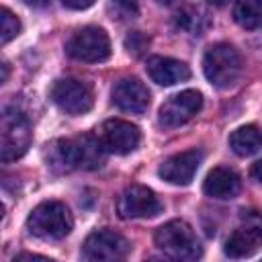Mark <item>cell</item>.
Instances as JSON below:
<instances>
[{
	"label": "cell",
	"mask_w": 262,
	"mask_h": 262,
	"mask_svg": "<svg viewBox=\"0 0 262 262\" xmlns=\"http://www.w3.org/2000/svg\"><path fill=\"white\" fill-rule=\"evenodd\" d=\"M174 25L190 35H203L205 29L209 27V18H207V12H203L201 8L196 6H186L182 10L176 12L174 16Z\"/></svg>",
	"instance_id": "d6986e66"
},
{
	"label": "cell",
	"mask_w": 262,
	"mask_h": 262,
	"mask_svg": "<svg viewBox=\"0 0 262 262\" xmlns=\"http://www.w3.org/2000/svg\"><path fill=\"white\" fill-rule=\"evenodd\" d=\"M29 6H45L47 4V0H25Z\"/></svg>",
	"instance_id": "d4e9b609"
},
{
	"label": "cell",
	"mask_w": 262,
	"mask_h": 262,
	"mask_svg": "<svg viewBox=\"0 0 262 262\" xmlns=\"http://www.w3.org/2000/svg\"><path fill=\"white\" fill-rule=\"evenodd\" d=\"M207 2H211L213 6H225L229 0H207Z\"/></svg>",
	"instance_id": "484cf974"
},
{
	"label": "cell",
	"mask_w": 262,
	"mask_h": 262,
	"mask_svg": "<svg viewBox=\"0 0 262 262\" xmlns=\"http://www.w3.org/2000/svg\"><path fill=\"white\" fill-rule=\"evenodd\" d=\"M61 2H63V6H68L72 10H86L94 4V0H61Z\"/></svg>",
	"instance_id": "7402d4cb"
},
{
	"label": "cell",
	"mask_w": 262,
	"mask_h": 262,
	"mask_svg": "<svg viewBox=\"0 0 262 262\" xmlns=\"http://www.w3.org/2000/svg\"><path fill=\"white\" fill-rule=\"evenodd\" d=\"M72 149H74V162L76 168L82 170H96L104 164L106 160V147L98 139V135H78L72 139Z\"/></svg>",
	"instance_id": "9a60e30c"
},
{
	"label": "cell",
	"mask_w": 262,
	"mask_h": 262,
	"mask_svg": "<svg viewBox=\"0 0 262 262\" xmlns=\"http://www.w3.org/2000/svg\"><path fill=\"white\" fill-rule=\"evenodd\" d=\"M117 211L123 219H151L164 211V205L151 188L143 184H131L121 192Z\"/></svg>",
	"instance_id": "52a82bcc"
},
{
	"label": "cell",
	"mask_w": 262,
	"mask_h": 262,
	"mask_svg": "<svg viewBox=\"0 0 262 262\" xmlns=\"http://www.w3.org/2000/svg\"><path fill=\"white\" fill-rule=\"evenodd\" d=\"M33 141L31 121L20 111L6 106L0 119V160L12 162L27 154Z\"/></svg>",
	"instance_id": "277c9868"
},
{
	"label": "cell",
	"mask_w": 262,
	"mask_h": 262,
	"mask_svg": "<svg viewBox=\"0 0 262 262\" xmlns=\"http://www.w3.org/2000/svg\"><path fill=\"white\" fill-rule=\"evenodd\" d=\"M74 227L70 209L59 201H45L37 205L27 217V229L41 239H61Z\"/></svg>",
	"instance_id": "3957f363"
},
{
	"label": "cell",
	"mask_w": 262,
	"mask_h": 262,
	"mask_svg": "<svg viewBox=\"0 0 262 262\" xmlns=\"http://www.w3.org/2000/svg\"><path fill=\"white\" fill-rule=\"evenodd\" d=\"M158 2H160V4H174L176 0H158Z\"/></svg>",
	"instance_id": "83f0119b"
},
{
	"label": "cell",
	"mask_w": 262,
	"mask_h": 262,
	"mask_svg": "<svg viewBox=\"0 0 262 262\" xmlns=\"http://www.w3.org/2000/svg\"><path fill=\"white\" fill-rule=\"evenodd\" d=\"M113 102L125 113H143L149 106V90L137 78H121L113 86Z\"/></svg>",
	"instance_id": "4fadbf2b"
},
{
	"label": "cell",
	"mask_w": 262,
	"mask_h": 262,
	"mask_svg": "<svg viewBox=\"0 0 262 262\" xmlns=\"http://www.w3.org/2000/svg\"><path fill=\"white\" fill-rule=\"evenodd\" d=\"M49 94H51V100L68 115H84L92 108V102H94L92 90L76 78L55 80Z\"/></svg>",
	"instance_id": "9c48e42d"
},
{
	"label": "cell",
	"mask_w": 262,
	"mask_h": 262,
	"mask_svg": "<svg viewBox=\"0 0 262 262\" xmlns=\"http://www.w3.org/2000/svg\"><path fill=\"white\" fill-rule=\"evenodd\" d=\"M98 139L102 141V145L106 147L108 154H131L133 149H137L139 141H141V131L137 125L123 121V119H108L98 127Z\"/></svg>",
	"instance_id": "30bf717a"
},
{
	"label": "cell",
	"mask_w": 262,
	"mask_h": 262,
	"mask_svg": "<svg viewBox=\"0 0 262 262\" xmlns=\"http://www.w3.org/2000/svg\"><path fill=\"white\" fill-rule=\"evenodd\" d=\"M129 252H131V244L127 242V237H123L113 229L92 231L82 246V258L94 262H117L127 258Z\"/></svg>",
	"instance_id": "ba28073f"
},
{
	"label": "cell",
	"mask_w": 262,
	"mask_h": 262,
	"mask_svg": "<svg viewBox=\"0 0 262 262\" xmlns=\"http://www.w3.org/2000/svg\"><path fill=\"white\" fill-rule=\"evenodd\" d=\"M147 45H149V39L143 33H139V31H133V33H129L125 37V49L131 55H141L147 49Z\"/></svg>",
	"instance_id": "44dd1931"
},
{
	"label": "cell",
	"mask_w": 262,
	"mask_h": 262,
	"mask_svg": "<svg viewBox=\"0 0 262 262\" xmlns=\"http://www.w3.org/2000/svg\"><path fill=\"white\" fill-rule=\"evenodd\" d=\"M233 18L242 29H260L262 27V0H235Z\"/></svg>",
	"instance_id": "ac0fdd59"
},
{
	"label": "cell",
	"mask_w": 262,
	"mask_h": 262,
	"mask_svg": "<svg viewBox=\"0 0 262 262\" xmlns=\"http://www.w3.org/2000/svg\"><path fill=\"white\" fill-rule=\"evenodd\" d=\"M203 108V96L196 90H182L174 96H170L158 113V121L166 129L180 127L188 123L199 111Z\"/></svg>",
	"instance_id": "8fae6325"
},
{
	"label": "cell",
	"mask_w": 262,
	"mask_h": 262,
	"mask_svg": "<svg viewBox=\"0 0 262 262\" xmlns=\"http://www.w3.org/2000/svg\"><path fill=\"white\" fill-rule=\"evenodd\" d=\"M115 2H117V6H119L121 10H125L127 14H137V10H139L137 0H115Z\"/></svg>",
	"instance_id": "603a6c76"
},
{
	"label": "cell",
	"mask_w": 262,
	"mask_h": 262,
	"mask_svg": "<svg viewBox=\"0 0 262 262\" xmlns=\"http://www.w3.org/2000/svg\"><path fill=\"white\" fill-rule=\"evenodd\" d=\"M6 78H8V66L2 63V82H6Z\"/></svg>",
	"instance_id": "4316f807"
},
{
	"label": "cell",
	"mask_w": 262,
	"mask_h": 262,
	"mask_svg": "<svg viewBox=\"0 0 262 262\" xmlns=\"http://www.w3.org/2000/svg\"><path fill=\"white\" fill-rule=\"evenodd\" d=\"M203 72L215 88H231L242 76V55L229 43H215L205 51Z\"/></svg>",
	"instance_id": "7a4b0ae2"
},
{
	"label": "cell",
	"mask_w": 262,
	"mask_h": 262,
	"mask_svg": "<svg viewBox=\"0 0 262 262\" xmlns=\"http://www.w3.org/2000/svg\"><path fill=\"white\" fill-rule=\"evenodd\" d=\"M203 162V151L199 149H186V151H180V154H174L170 156L168 160L162 162L158 174L162 180L170 182V184H176V186H186L192 182L199 166Z\"/></svg>",
	"instance_id": "7c38bea8"
},
{
	"label": "cell",
	"mask_w": 262,
	"mask_h": 262,
	"mask_svg": "<svg viewBox=\"0 0 262 262\" xmlns=\"http://www.w3.org/2000/svg\"><path fill=\"white\" fill-rule=\"evenodd\" d=\"M250 174H252V178L262 186V160H258V162H254V164H252Z\"/></svg>",
	"instance_id": "cb8c5ba5"
},
{
	"label": "cell",
	"mask_w": 262,
	"mask_h": 262,
	"mask_svg": "<svg viewBox=\"0 0 262 262\" xmlns=\"http://www.w3.org/2000/svg\"><path fill=\"white\" fill-rule=\"evenodd\" d=\"M262 248V213L250 211L242 215L239 225L225 242V256L229 258H246L256 254Z\"/></svg>",
	"instance_id": "8992f818"
},
{
	"label": "cell",
	"mask_w": 262,
	"mask_h": 262,
	"mask_svg": "<svg viewBox=\"0 0 262 262\" xmlns=\"http://www.w3.org/2000/svg\"><path fill=\"white\" fill-rule=\"evenodd\" d=\"M145 70H147V76L160 86H174V84L184 82V80L190 78V70L184 61L164 57V55L149 57Z\"/></svg>",
	"instance_id": "5bb4252c"
},
{
	"label": "cell",
	"mask_w": 262,
	"mask_h": 262,
	"mask_svg": "<svg viewBox=\"0 0 262 262\" xmlns=\"http://www.w3.org/2000/svg\"><path fill=\"white\" fill-rule=\"evenodd\" d=\"M66 51L78 61L98 63L111 57V39L100 27H84L68 39Z\"/></svg>",
	"instance_id": "5b68a950"
},
{
	"label": "cell",
	"mask_w": 262,
	"mask_h": 262,
	"mask_svg": "<svg viewBox=\"0 0 262 262\" xmlns=\"http://www.w3.org/2000/svg\"><path fill=\"white\" fill-rule=\"evenodd\" d=\"M229 147L242 158L254 156L262 147V131L256 125H244L229 135Z\"/></svg>",
	"instance_id": "e0dca14e"
},
{
	"label": "cell",
	"mask_w": 262,
	"mask_h": 262,
	"mask_svg": "<svg viewBox=\"0 0 262 262\" xmlns=\"http://www.w3.org/2000/svg\"><path fill=\"white\" fill-rule=\"evenodd\" d=\"M18 33H20V20L4 6L0 10V41H2V45H6Z\"/></svg>",
	"instance_id": "ffe728a7"
},
{
	"label": "cell",
	"mask_w": 262,
	"mask_h": 262,
	"mask_svg": "<svg viewBox=\"0 0 262 262\" xmlns=\"http://www.w3.org/2000/svg\"><path fill=\"white\" fill-rule=\"evenodd\" d=\"M239 188H242V180H239L237 172H233L231 168H225V166L213 168L203 182L205 194L219 199V201L235 199L239 194Z\"/></svg>",
	"instance_id": "2e32d148"
},
{
	"label": "cell",
	"mask_w": 262,
	"mask_h": 262,
	"mask_svg": "<svg viewBox=\"0 0 262 262\" xmlns=\"http://www.w3.org/2000/svg\"><path fill=\"white\" fill-rule=\"evenodd\" d=\"M154 242L168 258L174 260H196L203 254V246L192 227L182 219H172L156 229Z\"/></svg>",
	"instance_id": "6da1fadb"
}]
</instances>
